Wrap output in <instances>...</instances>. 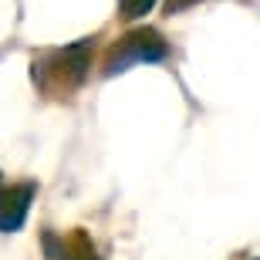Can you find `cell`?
<instances>
[{
    "instance_id": "6da1fadb",
    "label": "cell",
    "mask_w": 260,
    "mask_h": 260,
    "mask_svg": "<svg viewBox=\"0 0 260 260\" xmlns=\"http://www.w3.org/2000/svg\"><path fill=\"white\" fill-rule=\"evenodd\" d=\"M166 58V44L155 30H135L128 38H122L115 48L108 51L105 58V75H115V71H128L132 64H142V61H162Z\"/></svg>"
},
{
    "instance_id": "7a4b0ae2",
    "label": "cell",
    "mask_w": 260,
    "mask_h": 260,
    "mask_svg": "<svg viewBox=\"0 0 260 260\" xmlns=\"http://www.w3.org/2000/svg\"><path fill=\"white\" fill-rule=\"evenodd\" d=\"M34 193H38V186H34V183L0 186V233H14V230L24 226Z\"/></svg>"
},
{
    "instance_id": "3957f363",
    "label": "cell",
    "mask_w": 260,
    "mask_h": 260,
    "mask_svg": "<svg viewBox=\"0 0 260 260\" xmlns=\"http://www.w3.org/2000/svg\"><path fill=\"white\" fill-rule=\"evenodd\" d=\"M118 4H122V17L135 20V17H142V14H149L155 0H118Z\"/></svg>"
},
{
    "instance_id": "277c9868",
    "label": "cell",
    "mask_w": 260,
    "mask_h": 260,
    "mask_svg": "<svg viewBox=\"0 0 260 260\" xmlns=\"http://www.w3.org/2000/svg\"><path fill=\"white\" fill-rule=\"evenodd\" d=\"M61 257H64V260H98L95 250H91V247L85 243V237H81V253H68V250H61Z\"/></svg>"
}]
</instances>
